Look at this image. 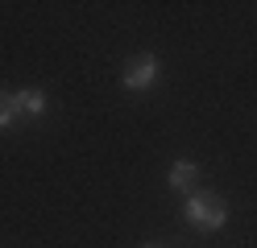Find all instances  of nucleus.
Here are the masks:
<instances>
[{"instance_id": "f257e3e1", "label": "nucleus", "mask_w": 257, "mask_h": 248, "mask_svg": "<svg viewBox=\"0 0 257 248\" xmlns=\"http://www.w3.org/2000/svg\"><path fill=\"white\" fill-rule=\"evenodd\" d=\"M183 219L191 227H203V231H220L228 223V207L220 203L216 194H191L183 203Z\"/></svg>"}, {"instance_id": "f03ea898", "label": "nucleus", "mask_w": 257, "mask_h": 248, "mask_svg": "<svg viewBox=\"0 0 257 248\" xmlns=\"http://www.w3.org/2000/svg\"><path fill=\"white\" fill-rule=\"evenodd\" d=\"M154 79H158V58L154 54H137L120 75L124 91H146V87H154Z\"/></svg>"}, {"instance_id": "7ed1b4c3", "label": "nucleus", "mask_w": 257, "mask_h": 248, "mask_svg": "<svg viewBox=\"0 0 257 248\" xmlns=\"http://www.w3.org/2000/svg\"><path fill=\"white\" fill-rule=\"evenodd\" d=\"M13 108H17V116H42L46 112V95L38 87H25V91L13 95Z\"/></svg>"}, {"instance_id": "20e7f679", "label": "nucleus", "mask_w": 257, "mask_h": 248, "mask_svg": "<svg viewBox=\"0 0 257 248\" xmlns=\"http://www.w3.org/2000/svg\"><path fill=\"white\" fill-rule=\"evenodd\" d=\"M195 178H199V165L195 161H174L170 165V186L174 190H191V186H195Z\"/></svg>"}, {"instance_id": "39448f33", "label": "nucleus", "mask_w": 257, "mask_h": 248, "mask_svg": "<svg viewBox=\"0 0 257 248\" xmlns=\"http://www.w3.org/2000/svg\"><path fill=\"white\" fill-rule=\"evenodd\" d=\"M13 120H17V108H13V95L0 91V128H9Z\"/></svg>"}, {"instance_id": "423d86ee", "label": "nucleus", "mask_w": 257, "mask_h": 248, "mask_svg": "<svg viewBox=\"0 0 257 248\" xmlns=\"http://www.w3.org/2000/svg\"><path fill=\"white\" fill-rule=\"evenodd\" d=\"M146 248H158V244H146Z\"/></svg>"}]
</instances>
